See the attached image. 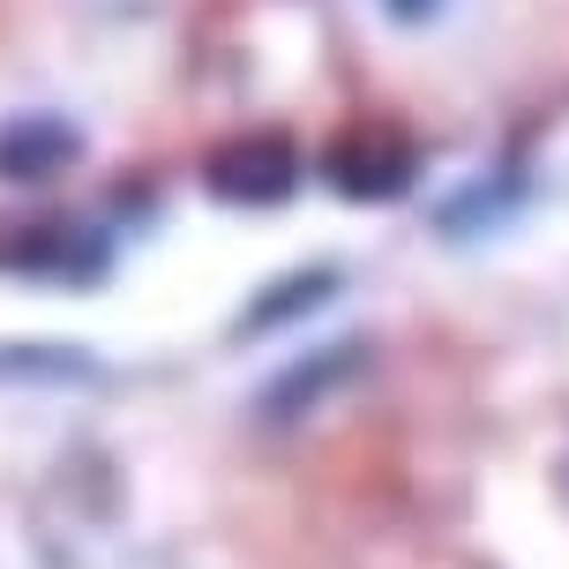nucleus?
<instances>
[{
  "label": "nucleus",
  "mask_w": 569,
  "mask_h": 569,
  "mask_svg": "<svg viewBox=\"0 0 569 569\" xmlns=\"http://www.w3.org/2000/svg\"><path fill=\"white\" fill-rule=\"evenodd\" d=\"M292 180H300V158H292V142L284 136H240L226 142L210 166H202V188L232 210H262V202H284L292 196Z\"/></svg>",
  "instance_id": "obj_1"
},
{
  "label": "nucleus",
  "mask_w": 569,
  "mask_h": 569,
  "mask_svg": "<svg viewBox=\"0 0 569 569\" xmlns=\"http://www.w3.org/2000/svg\"><path fill=\"white\" fill-rule=\"evenodd\" d=\"M412 172H420L412 142H405V136H382V128H368V136H345L338 150H330V180H338L352 202L398 196V188H412Z\"/></svg>",
  "instance_id": "obj_2"
},
{
  "label": "nucleus",
  "mask_w": 569,
  "mask_h": 569,
  "mask_svg": "<svg viewBox=\"0 0 569 569\" xmlns=\"http://www.w3.org/2000/svg\"><path fill=\"white\" fill-rule=\"evenodd\" d=\"M76 128L68 120H8L0 128V180H53V172L76 166Z\"/></svg>",
  "instance_id": "obj_3"
},
{
  "label": "nucleus",
  "mask_w": 569,
  "mask_h": 569,
  "mask_svg": "<svg viewBox=\"0 0 569 569\" xmlns=\"http://www.w3.org/2000/svg\"><path fill=\"white\" fill-rule=\"evenodd\" d=\"M0 262H8V270H30V278H38V270H98V248H90L83 232H16V240H0Z\"/></svg>",
  "instance_id": "obj_4"
},
{
  "label": "nucleus",
  "mask_w": 569,
  "mask_h": 569,
  "mask_svg": "<svg viewBox=\"0 0 569 569\" xmlns=\"http://www.w3.org/2000/svg\"><path fill=\"white\" fill-rule=\"evenodd\" d=\"M382 8H390V16H405V23H420V16L435 8V0H382Z\"/></svg>",
  "instance_id": "obj_5"
}]
</instances>
